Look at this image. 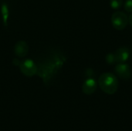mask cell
I'll return each mask as SVG.
<instances>
[{
    "instance_id": "obj_1",
    "label": "cell",
    "mask_w": 132,
    "mask_h": 131,
    "mask_svg": "<svg viewBox=\"0 0 132 131\" xmlns=\"http://www.w3.org/2000/svg\"><path fill=\"white\" fill-rule=\"evenodd\" d=\"M66 58L59 50H52L50 54L36 63V75L40 76L44 83H50L57 72L63 66Z\"/></svg>"
},
{
    "instance_id": "obj_2",
    "label": "cell",
    "mask_w": 132,
    "mask_h": 131,
    "mask_svg": "<svg viewBox=\"0 0 132 131\" xmlns=\"http://www.w3.org/2000/svg\"><path fill=\"white\" fill-rule=\"evenodd\" d=\"M98 84L101 89L107 94H114L117 92L119 82L115 75L111 73H104L98 79Z\"/></svg>"
},
{
    "instance_id": "obj_3",
    "label": "cell",
    "mask_w": 132,
    "mask_h": 131,
    "mask_svg": "<svg viewBox=\"0 0 132 131\" xmlns=\"http://www.w3.org/2000/svg\"><path fill=\"white\" fill-rule=\"evenodd\" d=\"M111 23L117 30H123L128 23V16L124 12L118 11L111 16Z\"/></svg>"
},
{
    "instance_id": "obj_4",
    "label": "cell",
    "mask_w": 132,
    "mask_h": 131,
    "mask_svg": "<svg viewBox=\"0 0 132 131\" xmlns=\"http://www.w3.org/2000/svg\"><path fill=\"white\" fill-rule=\"evenodd\" d=\"M19 66L21 72L27 76H32L37 73L36 63L32 59H26L21 63H19Z\"/></svg>"
},
{
    "instance_id": "obj_5",
    "label": "cell",
    "mask_w": 132,
    "mask_h": 131,
    "mask_svg": "<svg viewBox=\"0 0 132 131\" xmlns=\"http://www.w3.org/2000/svg\"><path fill=\"white\" fill-rule=\"evenodd\" d=\"M115 73L121 79L125 80L131 79L132 76V71L129 65L125 63H118L115 66Z\"/></svg>"
},
{
    "instance_id": "obj_6",
    "label": "cell",
    "mask_w": 132,
    "mask_h": 131,
    "mask_svg": "<svg viewBox=\"0 0 132 131\" xmlns=\"http://www.w3.org/2000/svg\"><path fill=\"white\" fill-rule=\"evenodd\" d=\"M114 56H115L116 63H125L130 57V50L128 48L125 46L120 47L115 51Z\"/></svg>"
},
{
    "instance_id": "obj_7",
    "label": "cell",
    "mask_w": 132,
    "mask_h": 131,
    "mask_svg": "<svg viewBox=\"0 0 132 131\" xmlns=\"http://www.w3.org/2000/svg\"><path fill=\"white\" fill-rule=\"evenodd\" d=\"M97 86V82L94 78H87L83 84L82 90L85 94L90 95L96 91Z\"/></svg>"
},
{
    "instance_id": "obj_8",
    "label": "cell",
    "mask_w": 132,
    "mask_h": 131,
    "mask_svg": "<svg viewBox=\"0 0 132 131\" xmlns=\"http://www.w3.org/2000/svg\"><path fill=\"white\" fill-rule=\"evenodd\" d=\"M14 51L18 57H24L29 52V46L25 41H19L15 44Z\"/></svg>"
},
{
    "instance_id": "obj_9",
    "label": "cell",
    "mask_w": 132,
    "mask_h": 131,
    "mask_svg": "<svg viewBox=\"0 0 132 131\" xmlns=\"http://www.w3.org/2000/svg\"><path fill=\"white\" fill-rule=\"evenodd\" d=\"M1 13L2 15V20H3V24L5 27H7L8 25V20H9V6L6 2L2 1L1 2Z\"/></svg>"
},
{
    "instance_id": "obj_10",
    "label": "cell",
    "mask_w": 132,
    "mask_h": 131,
    "mask_svg": "<svg viewBox=\"0 0 132 131\" xmlns=\"http://www.w3.org/2000/svg\"><path fill=\"white\" fill-rule=\"evenodd\" d=\"M109 3L113 9H118L123 5V0H110Z\"/></svg>"
},
{
    "instance_id": "obj_11",
    "label": "cell",
    "mask_w": 132,
    "mask_h": 131,
    "mask_svg": "<svg viewBox=\"0 0 132 131\" xmlns=\"http://www.w3.org/2000/svg\"><path fill=\"white\" fill-rule=\"evenodd\" d=\"M106 62L109 65H113L116 63V59H115V56L114 53H110L108 54H107L106 56Z\"/></svg>"
},
{
    "instance_id": "obj_12",
    "label": "cell",
    "mask_w": 132,
    "mask_h": 131,
    "mask_svg": "<svg viewBox=\"0 0 132 131\" xmlns=\"http://www.w3.org/2000/svg\"><path fill=\"white\" fill-rule=\"evenodd\" d=\"M125 9L127 12H132V0H126L125 2Z\"/></svg>"
},
{
    "instance_id": "obj_13",
    "label": "cell",
    "mask_w": 132,
    "mask_h": 131,
    "mask_svg": "<svg viewBox=\"0 0 132 131\" xmlns=\"http://www.w3.org/2000/svg\"><path fill=\"white\" fill-rule=\"evenodd\" d=\"M94 70L91 68H88L85 71V76L87 78H93L92 76H94Z\"/></svg>"
},
{
    "instance_id": "obj_14",
    "label": "cell",
    "mask_w": 132,
    "mask_h": 131,
    "mask_svg": "<svg viewBox=\"0 0 132 131\" xmlns=\"http://www.w3.org/2000/svg\"><path fill=\"white\" fill-rule=\"evenodd\" d=\"M128 23L132 26V12L131 13V15L128 16Z\"/></svg>"
}]
</instances>
